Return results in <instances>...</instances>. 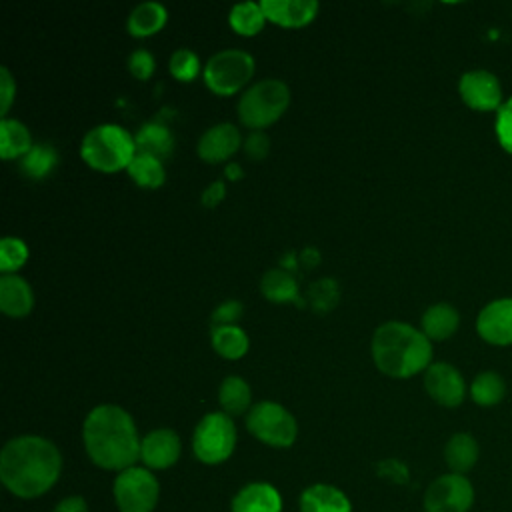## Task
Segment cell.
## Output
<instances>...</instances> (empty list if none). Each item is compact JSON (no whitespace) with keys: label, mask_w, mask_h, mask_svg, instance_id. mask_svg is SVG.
<instances>
[{"label":"cell","mask_w":512,"mask_h":512,"mask_svg":"<svg viewBox=\"0 0 512 512\" xmlns=\"http://www.w3.org/2000/svg\"><path fill=\"white\" fill-rule=\"evenodd\" d=\"M62 456L44 436L24 434L8 440L0 452V480L18 498H38L60 478Z\"/></svg>","instance_id":"cell-1"},{"label":"cell","mask_w":512,"mask_h":512,"mask_svg":"<svg viewBox=\"0 0 512 512\" xmlns=\"http://www.w3.org/2000/svg\"><path fill=\"white\" fill-rule=\"evenodd\" d=\"M88 458L104 470L122 472L140 460V442L132 416L116 404H100L82 424Z\"/></svg>","instance_id":"cell-2"},{"label":"cell","mask_w":512,"mask_h":512,"mask_svg":"<svg viewBox=\"0 0 512 512\" xmlns=\"http://www.w3.org/2000/svg\"><path fill=\"white\" fill-rule=\"evenodd\" d=\"M370 348L376 368L390 378H410L432 364V342L422 330L400 320L380 324Z\"/></svg>","instance_id":"cell-3"},{"label":"cell","mask_w":512,"mask_h":512,"mask_svg":"<svg viewBox=\"0 0 512 512\" xmlns=\"http://www.w3.org/2000/svg\"><path fill=\"white\" fill-rule=\"evenodd\" d=\"M136 154L134 136L120 124H98L90 128L80 144L82 160L98 172H120Z\"/></svg>","instance_id":"cell-4"},{"label":"cell","mask_w":512,"mask_h":512,"mask_svg":"<svg viewBox=\"0 0 512 512\" xmlns=\"http://www.w3.org/2000/svg\"><path fill=\"white\" fill-rule=\"evenodd\" d=\"M290 106V88L278 78H264L252 84L238 100V118L252 130L274 124Z\"/></svg>","instance_id":"cell-5"},{"label":"cell","mask_w":512,"mask_h":512,"mask_svg":"<svg viewBox=\"0 0 512 512\" xmlns=\"http://www.w3.org/2000/svg\"><path fill=\"white\" fill-rule=\"evenodd\" d=\"M254 68L256 64L252 54L238 48H228L208 58L202 76L208 90L218 96H232L252 80Z\"/></svg>","instance_id":"cell-6"},{"label":"cell","mask_w":512,"mask_h":512,"mask_svg":"<svg viewBox=\"0 0 512 512\" xmlns=\"http://www.w3.org/2000/svg\"><path fill=\"white\" fill-rule=\"evenodd\" d=\"M236 448V426L232 416L210 412L200 418L192 434V452L204 464H220L232 456Z\"/></svg>","instance_id":"cell-7"},{"label":"cell","mask_w":512,"mask_h":512,"mask_svg":"<svg viewBox=\"0 0 512 512\" xmlns=\"http://www.w3.org/2000/svg\"><path fill=\"white\" fill-rule=\"evenodd\" d=\"M248 432L272 448H288L298 436V424L294 416L278 402L262 400L252 404L246 414Z\"/></svg>","instance_id":"cell-8"},{"label":"cell","mask_w":512,"mask_h":512,"mask_svg":"<svg viewBox=\"0 0 512 512\" xmlns=\"http://www.w3.org/2000/svg\"><path fill=\"white\" fill-rule=\"evenodd\" d=\"M112 494L120 512H152L160 498V484L146 466H130L116 474Z\"/></svg>","instance_id":"cell-9"},{"label":"cell","mask_w":512,"mask_h":512,"mask_svg":"<svg viewBox=\"0 0 512 512\" xmlns=\"http://www.w3.org/2000/svg\"><path fill=\"white\" fill-rule=\"evenodd\" d=\"M474 504V486L464 474H442L424 492V512H468Z\"/></svg>","instance_id":"cell-10"},{"label":"cell","mask_w":512,"mask_h":512,"mask_svg":"<svg viewBox=\"0 0 512 512\" xmlns=\"http://www.w3.org/2000/svg\"><path fill=\"white\" fill-rule=\"evenodd\" d=\"M462 102L478 112H492L504 104L500 80L488 70H468L458 80Z\"/></svg>","instance_id":"cell-11"},{"label":"cell","mask_w":512,"mask_h":512,"mask_svg":"<svg viewBox=\"0 0 512 512\" xmlns=\"http://www.w3.org/2000/svg\"><path fill=\"white\" fill-rule=\"evenodd\" d=\"M424 388L428 396L446 408H456L466 396V382L460 370L448 362H432L424 372Z\"/></svg>","instance_id":"cell-12"},{"label":"cell","mask_w":512,"mask_h":512,"mask_svg":"<svg viewBox=\"0 0 512 512\" xmlns=\"http://www.w3.org/2000/svg\"><path fill=\"white\" fill-rule=\"evenodd\" d=\"M480 338L494 346L512 344V298H498L488 302L476 318Z\"/></svg>","instance_id":"cell-13"},{"label":"cell","mask_w":512,"mask_h":512,"mask_svg":"<svg viewBox=\"0 0 512 512\" xmlns=\"http://www.w3.org/2000/svg\"><path fill=\"white\" fill-rule=\"evenodd\" d=\"M180 438L170 428L150 430L140 442V460L148 470H166L180 458Z\"/></svg>","instance_id":"cell-14"},{"label":"cell","mask_w":512,"mask_h":512,"mask_svg":"<svg viewBox=\"0 0 512 512\" xmlns=\"http://www.w3.org/2000/svg\"><path fill=\"white\" fill-rule=\"evenodd\" d=\"M242 144L240 130L230 122H220L208 128L198 140V156L208 164H218L232 158Z\"/></svg>","instance_id":"cell-15"},{"label":"cell","mask_w":512,"mask_h":512,"mask_svg":"<svg viewBox=\"0 0 512 512\" xmlns=\"http://www.w3.org/2000/svg\"><path fill=\"white\" fill-rule=\"evenodd\" d=\"M266 20L282 28H302L316 18V0H262Z\"/></svg>","instance_id":"cell-16"},{"label":"cell","mask_w":512,"mask_h":512,"mask_svg":"<svg viewBox=\"0 0 512 512\" xmlns=\"http://www.w3.org/2000/svg\"><path fill=\"white\" fill-rule=\"evenodd\" d=\"M230 512H282V496L268 482H250L234 494Z\"/></svg>","instance_id":"cell-17"},{"label":"cell","mask_w":512,"mask_h":512,"mask_svg":"<svg viewBox=\"0 0 512 512\" xmlns=\"http://www.w3.org/2000/svg\"><path fill=\"white\" fill-rule=\"evenodd\" d=\"M34 308V292L18 274H2L0 278V310L10 318H22Z\"/></svg>","instance_id":"cell-18"},{"label":"cell","mask_w":512,"mask_h":512,"mask_svg":"<svg viewBox=\"0 0 512 512\" xmlns=\"http://www.w3.org/2000/svg\"><path fill=\"white\" fill-rule=\"evenodd\" d=\"M300 512H352V504L340 488L320 482L300 494Z\"/></svg>","instance_id":"cell-19"},{"label":"cell","mask_w":512,"mask_h":512,"mask_svg":"<svg viewBox=\"0 0 512 512\" xmlns=\"http://www.w3.org/2000/svg\"><path fill=\"white\" fill-rule=\"evenodd\" d=\"M458 324H460V316L456 308L448 302H438L426 308V312L422 314L420 330L430 342H440L450 338L458 330Z\"/></svg>","instance_id":"cell-20"},{"label":"cell","mask_w":512,"mask_h":512,"mask_svg":"<svg viewBox=\"0 0 512 512\" xmlns=\"http://www.w3.org/2000/svg\"><path fill=\"white\" fill-rule=\"evenodd\" d=\"M478 456H480L478 442L468 432L452 434L444 446V462L454 474L466 476V472L476 466Z\"/></svg>","instance_id":"cell-21"},{"label":"cell","mask_w":512,"mask_h":512,"mask_svg":"<svg viewBox=\"0 0 512 512\" xmlns=\"http://www.w3.org/2000/svg\"><path fill=\"white\" fill-rule=\"evenodd\" d=\"M166 20H168V12L160 2H142L130 12L126 20V28H128V34L134 38H148L160 32Z\"/></svg>","instance_id":"cell-22"},{"label":"cell","mask_w":512,"mask_h":512,"mask_svg":"<svg viewBox=\"0 0 512 512\" xmlns=\"http://www.w3.org/2000/svg\"><path fill=\"white\" fill-rule=\"evenodd\" d=\"M32 146V134L20 120L8 116L0 120V154L4 160L24 158Z\"/></svg>","instance_id":"cell-23"},{"label":"cell","mask_w":512,"mask_h":512,"mask_svg":"<svg viewBox=\"0 0 512 512\" xmlns=\"http://www.w3.org/2000/svg\"><path fill=\"white\" fill-rule=\"evenodd\" d=\"M218 404L224 414L240 416L252 408V390L240 376H226L218 388Z\"/></svg>","instance_id":"cell-24"},{"label":"cell","mask_w":512,"mask_h":512,"mask_svg":"<svg viewBox=\"0 0 512 512\" xmlns=\"http://www.w3.org/2000/svg\"><path fill=\"white\" fill-rule=\"evenodd\" d=\"M136 152L150 154L156 158H166L174 148V136L172 132L160 124V122H146L140 126V130L134 134Z\"/></svg>","instance_id":"cell-25"},{"label":"cell","mask_w":512,"mask_h":512,"mask_svg":"<svg viewBox=\"0 0 512 512\" xmlns=\"http://www.w3.org/2000/svg\"><path fill=\"white\" fill-rule=\"evenodd\" d=\"M260 290L266 300L284 304V302H302L298 298V284L294 276L284 268H272L262 276Z\"/></svg>","instance_id":"cell-26"},{"label":"cell","mask_w":512,"mask_h":512,"mask_svg":"<svg viewBox=\"0 0 512 512\" xmlns=\"http://www.w3.org/2000/svg\"><path fill=\"white\" fill-rule=\"evenodd\" d=\"M248 346L250 340L238 324L212 328V348L218 356L226 360H238L248 352Z\"/></svg>","instance_id":"cell-27"},{"label":"cell","mask_w":512,"mask_h":512,"mask_svg":"<svg viewBox=\"0 0 512 512\" xmlns=\"http://www.w3.org/2000/svg\"><path fill=\"white\" fill-rule=\"evenodd\" d=\"M504 394H506V382L494 370L480 372L472 380V384H470V398H472V402L478 404V406H484V408L500 404Z\"/></svg>","instance_id":"cell-28"},{"label":"cell","mask_w":512,"mask_h":512,"mask_svg":"<svg viewBox=\"0 0 512 512\" xmlns=\"http://www.w3.org/2000/svg\"><path fill=\"white\" fill-rule=\"evenodd\" d=\"M128 176L140 186V188H158L166 180V170L162 166V160L150 154L136 152L132 162L128 164Z\"/></svg>","instance_id":"cell-29"},{"label":"cell","mask_w":512,"mask_h":512,"mask_svg":"<svg viewBox=\"0 0 512 512\" xmlns=\"http://www.w3.org/2000/svg\"><path fill=\"white\" fill-rule=\"evenodd\" d=\"M228 24L230 28L238 34V36H256L258 32H262L264 24H266V16L264 10L260 6V2H240L236 6H232L230 14H228Z\"/></svg>","instance_id":"cell-30"},{"label":"cell","mask_w":512,"mask_h":512,"mask_svg":"<svg viewBox=\"0 0 512 512\" xmlns=\"http://www.w3.org/2000/svg\"><path fill=\"white\" fill-rule=\"evenodd\" d=\"M56 164H58L56 150L48 144H34L32 150L20 160L22 172L28 178H34V180H40V178L48 176L54 170Z\"/></svg>","instance_id":"cell-31"},{"label":"cell","mask_w":512,"mask_h":512,"mask_svg":"<svg viewBox=\"0 0 512 512\" xmlns=\"http://www.w3.org/2000/svg\"><path fill=\"white\" fill-rule=\"evenodd\" d=\"M28 260V246L16 236H4L0 242V270L2 274H14Z\"/></svg>","instance_id":"cell-32"},{"label":"cell","mask_w":512,"mask_h":512,"mask_svg":"<svg viewBox=\"0 0 512 512\" xmlns=\"http://www.w3.org/2000/svg\"><path fill=\"white\" fill-rule=\"evenodd\" d=\"M168 70L170 74L180 80V82H190L198 76L200 72V60L198 56L188 50V48H178L170 54V60H168Z\"/></svg>","instance_id":"cell-33"},{"label":"cell","mask_w":512,"mask_h":512,"mask_svg":"<svg viewBox=\"0 0 512 512\" xmlns=\"http://www.w3.org/2000/svg\"><path fill=\"white\" fill-rule=\"evenodd\" d=\"M494 130L500 146L512 154V96L504 100V104L496 110Z\"/></svg>","instance_id":"cell-34"},{"label":"cell","mask_w":512,"mask_h":512,"mask_svg":"<svg viewBox=\"0 0 512 512\" xmlns=\"http://www.w3.org/2000/svg\"><path fill=\"white\" fill-rule=\"evenodd\" d=\"M154 68H156L154 56L144 48L134 50L128 58V70L136 80H148L154 74Z\"/></svg>","instance_id":"cell-35"},{"label":"cell","mask_w":512,"mask_h":512,"mask_svg":"<svg viewBox=\"0 0 512 512\" xmlns=\"http://www.w3.org/2000/svg\"><path fill=\"white\" fill-rule=\"evenodd\" d=\"M242 316V304L238 300H224L212 312V328L232 326Z\"/></svg>","instance_id":"cell-36"},{"label":"cell","mask_w":512,"mask_h":512,"mask_svg":"<svg viewBox=\"0 0 512 512\" xmlns=\"http://www.w3.org/2000/svg\"><path fill=\"white\" fill-rule=\"evenodd\" d=\"M310 294H312V302L318 310H328L338 300V290H336V284L332 280L316 282L312 286Z\"/></svg>","instance_id":"cell-37"},{"label":"cell","mask_w":512,"mask_h":512,"mask_svg":"<svg viewBox=\"0 0 512 512\" xmlns=\"http://www.w3.org/2000/svg\"><path fill=\"white\" fill-rule=\"evenodd\" d=\"M268 150H270V140H268V136L262 130H252L248 134V138L244 140V152L252 160L266 158Z\"/></svg>","instance_id":"cell-38"},{"label":"cell","mask_w":512,"mask_h":512,"mask_svg":"<svg viewBox=\"0 0 512 512\" xmlns=\"http://www.w3.org/2000/svg\"><path fill=\"white\" fill-rule=\"evenodd\" d=\"M16 96V82L10 74V70L6 66L0 68V114L2 118H6L12 102Z\"/></svg>","instance_id":"cell-39"},{"label":"cell","mask_w":512,"mask_h":512,"mask_svg":"<svg viewBox=\"0 0 512 512\" xmlns=\"http://www.w3.org/2000/svg\"><path fill=\"white\" fill-rule=\"evenodd\" d=\"M380 476H384L396 484H404L408 480V470L398 460H384V462H380Z\"/></svg>","instance_id":"cell-40"},{"label":"cell","mask_w":512,"mask_h":512,"mask_svg":"<svg viewBox=\"0 0 512 512\" xmlns=\"http://www.w3.org/2000/svg\"><path fill=\"white\" fill-rule=\"evenodd\" d=\"M224 196H226V186H224V182H212L210 186H206L204 188V192H202V204L206 206V208H214V206H218L222 200H224Z\"/></svg>","instance_id":"cell-41"},{"label":"cell","mask_w":512,"mask_h":512,"mask_svg":"<svg viewBox=\"0 0 512 512\" xmlns=\"http://www.w3.org/2000/svg\"><path fill=\"white\" fill-rule=\"evenodd\" d=\"M52 512H88V506L82 496H68L62 498Z\"/></svg>","instance_id":"cell-42"},{"label":"cell","mask_w":512,"mask_h":512,"mask_svg":"<svg viewBox=\"0 0 512 512\" xmlns=\"http://www.w3.org/2000/svg\"><path fill=\"white\" fill-rule=\"evenodd\" d=\"M224 174L228 176V180H238V178H242V168L236 162H228L224 166Z\"/></svg>","instance_id":"cell-43"}]
</instances>
